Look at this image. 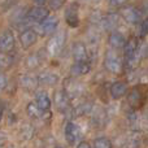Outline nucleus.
Here are the masks:
<instances>
[{
	"instance_id": "obj_26",
	"label": "nucleus",
	"mask_w": 148,
	"mask_h": 148,
	"mask_svg": "<svg viewBox=\"0 0 148 148\" xmlns=\"http://www.w3.org/2000/svg\"><path fill=\"white\" fill-rule=\"evenodd\" d=\"M139 35H140L142 38L148 35V17L142 21L140 27H139Z\"/></svg>"
},
{
	"instance_id": "obj_9",
	"label": "nucleus",
	"mask_w": 148,
	"mask_h": 148,
	"mask_svg": "<svg viewBox=\"0 0 148 148\" xmlns=\"http://www.w3.org/2000/svg\"><path fill=\"white\" fill-rule=\"evenodd\" d=\"M72 55L75 62H88V51L82 42H74L73 43Z\"/></svg>"
},
{
	"instance_id": "obj_28",
	"label": "nucleus",
	"mask_w": 148,
	"mask_h": 148,
	"mask_svg": "<svg viewBox=\"0 0 148 148\" xmlns=\"http://www.w3.org/2000/svg\"><path fill=\"white\" fill-rule=\"evenodd\" d=\"M129 1H130V0H108L109 5H112V7H120V8L126 5Z\"/></svg>"
},
{
	"instance_id": "obj_15",
	"label": "nucleus",
	"mask_w": 148,
	"mask_h": 148,
	"mask_svg": "<svg viewBox=\"0 0 148 148\" xmlns=\"http://www.w3.org/2000/svg\"><path fill=\"white\" fill-rule=\"evenodd\" d=\"M35 104L40 108L43 112H48L51 109V97L47 92L39 91L35 94Z\"/></svg>"
},
{
	"instance_id": "obj_27",
	"label": "nucleus",
	"mask_w": 148,
	"mask_h": 148,
	"mask_svg": "<svg viewBox=\"0 0 148 148\" xmlns=\"http://www.w3.org/2000/svg\"><path fill=\"white\" fill-rule=\"evenodd\" d=\"M65 3L66 0H49V8L52 10H59Z\"/></svg>"
},
{
	"instance_id": "obj_12",
	"label": "nucleus",
	"mask_w": 148,
	"mask_h": 148,
	"mask_svg": "<svg viewBox=\"0 0 148 148\" xmlns=\"http://www.w3.org/2000/svg\"><path fill=\"white\" fill-rule=\"evenodd\" d=\"M38 40V33L33 29H26L20 34V43L25 49L30 48Z\"/></svg>"
},
{
	"instance_id": "obj_11",
	"label": "nucleus",
	"mask_w": 148,
	"mask_h": 148,
	"mask_svg": "<svg viewBox=\"0 0 148 148\" xmlns=\"http://www.w3.org/2000/svg\"><path fill=\"white\" fill-rule=\"evenodd\" d=\"M48 16H49L48 9L44 7H40V5H36V7L31 8L27 13V18L31 21V22H35V23L43 22Z\"/></svg>"
},
{
	"instance_id": "obj_19",
	"label": "nucleus",
	"mask_w": 148,
	"mask_h": 148,
	"mask_svg": "<svg viewBox=\"0 0 148 148\" xmlns=\"http://www.w3.org/2000/svg\"><path fill=\"white\" fill-rule=\"evenodd\" d=\"M39 83L46 84V86H53L59 81V75L53 72H43L38 75Z\"/></svg>"
},
{
	"instance_id": "obj_24",
	"label": "nucleus",
	"mask_w": 148,
	"mask_h": 148,
	"mask_svg": "<svg viewBox=\"0 0 148 148\" xmlns=\"http://www.w3.org/2000/svg\"><path fill=\"white\" fill-rule=\"evenodd\" d=\"M139 62H140V52L138 51L135 55L126 59V66H127L129 70H134L139 65Z\"/></svg>"
},
{
	"instance_id": "obj_18",
	"label": "nucleus",
	"mask_w": 148,
	"mask_h": 148,
	"mask_svg": "<svg viewBox=\"0 0 148 148\" xmlns=\"http://www.w3.org/2000/svg\"><path fill=\"white\" fill-rule=\"evenodd\" d=\"M139 51V46H138V39L136 38H130L129 40H126L125 46H123V56L125 59H129L133 55H135Z\"/></svg>"
},
{
	"instance_id": "obj_23",
	"label": "nucleus",
	"mask_w": 148,
	"mask_h": 148,
	"mask_svg": "<svg viewBox=\"0 0 148 148\" xmlns=\"http://www.w3.org/2000/svg\"><path fill=\"white\" fill-rule=\"evenodd\" d=\"M40 62H42V57L39 56L38 53H33L26 60V66H27L29 69H35V68H38L39 65H40Z\"/></svg>"
},
{
	"instance_id": "obj_1",
	"label": "nucleus",
	"mask_w": 148,
	"mask_h": 148,
	"mask_svg": "<svg viewBox=\"0 0 148 148\" xmlns=\"http://www.w3.org/2000/svg\"><path fill=\"white\" fill-rule=\"evenodd\" d=\"M104 66L107 68L108 72L113 73V74H120L123 69L122 61H121L118 53L116 52V49L110 48L105 52V57H104Z\"/></svg>"
},
{
	"instance_id": "obj_7",
	"label": "nucleus",
	"mask_w": 148,
	"mask_h": 148,
	"mask_svg": "<svg viewBox=\"0 0 148 148\" xmlns=\"http://www.w3.org/2000/svg\"><path fill=\"white\" fill-rule=\"evenodd\" d=\"M13 49H14V35L9 29H7L0 34V52L9 53Z\"/></svg>"
},
{
	"instance_id": "obj_8",
	"label": "nucleus",
	"mask_w": 148,
	"mask_h": 148,
	"mask_svg": "<svg viewBox=\"0 0 148 148\" xmlns=\"http://www.w3.org/2000/svg\"><path fill=\"white\" fill-rule=\"evenodd\" d=\"M55 104L60 112L65 113L70 110V96L65 90H59L55 92Z\"/></svg>"
},
{
	"instance_id": "obj_3",
	"label": "nucleus",
	"mask_w": 148,
	"mask_h": 148,
	"mask_svg": "<svg viewBox=\"0 0 148 148\" xmlns=\"http://www.w3.org/2000/svg\"><path fill=\"white\" fill-rule=\"evenodd\" d=\"M120 16H121V18H123L127 23L134 25V23H138L139 21H140L142 12L135 5H123L120 9Z\"/></svg>"
},
{
	"instance_id": "obj_5",
	"label": "nucleus",
	"mask_w": 148,
	"mask_h": 148,
	"mask_svg": "<svg viewBox=\"0 0 148 148\" xmlns=\"http://www.w3.org/2000/svg\"><path fill=\"white\" fill-rule=\"evenodd\" d=\"M59 26V20L55 16H48L43 22L39 23L36 33L40 35H53Z\"/></svg>"
},
{
	"instance_id": "obj_4",
	"label": "nucleus",
	"mask_w": 148,
	"mask_h": 148,
	"mask_svg": "<svg viewBox=\"0 0 148 148\" xmlns=\"http://www.w3.org/2000/svg\"><path fill=\"white\" fill-rule=\"evenodd\" d=\"M120 13H103L101 18H100L99 22V27H101L105 31H114L118 27V23H120Z\"/></svg>"
},
{
	"instance_id": "obj_21",
	"label": "nucleus",
	"mask_w": 148,
	"mask_h": 148,
	"mask_svg": "<svg viewBox=\"0 0 148 148\" xmlns=\"http://www.w3.org/2000/svg\"><path fill=\"white\" fill-rule=\"evenodd\" d=\"M26 112H27L29 117L34 118V120H39V118H42V117H43V114L46 113V112H43V110H42L40 108L35 104V101H34V103H29V104L26 105Z\"/></svg>"
},
{
	"instance_id": "obj_22",
	"label": "nucleus",
	"mask_w": 148,
	"mask_h": 148,
	"mask_svg": "<svg viewBox=\"0 0 148 148\" xmlns=\"http://www.w3.org/2000/svg\"><path fill=\"white\" fill-rule=\"evenodd\" d=\"M13 64V57L9 53L0 52V72L5 69H9Z\"/></svg>"
},
{
	"instance_id": "obj_13",
	"label": "nucleus",
	"mask_w": 148,
	"mask_h": 148,
	"mask_svg": "<svg viewBox=\"0 0 148 148\" xmlns=\"http://www.w3.org/2000/svg\"><path fill=\"white\" fill-rule=\"evenodd\" d=\"M127 101L133 108H139L144 101V95L140 91V87H134L127 95Z\"/></svg>"
},
{
	"instance_id": "obj_29",
	"label": "nucleus",
	"mask_w": 148,
	"mask_h": 148,
	"mask_svg": "<svg viewBox=\"0 0 148 148\" xmlns=\"http://www.w3.org/2000/svg\"><path fill=\"white\" fill-rule=\"evenodd\" d=\"M5 86H7V77H5L3 73H0V91L4 90Z\"/></svg>"
},
{
	"instance_id": "obj_31",
	"label": "nucleus",
	"mask_w": 148,
	"mask_h": 148,
	"mask_svg": "<svg viewBox=\"0 0 148 148\" xmlns=\"http://www.w3.org/2000/svg\"><path fill=\"white\" fill-rule=\"evenodd\" d=\"M4 143H5V136L3 135L1 133H0V147H1V146H3V144H4Z\"/></svg>"
},
{
	"instance_id": "obj_20",
	"label": "nucleus",
	"mask_w": 148,
	"mask_h": 148,
	"mask_svg": "<svg viewBox=\"0 0 148 148\" xmlns=\"http://www.w3.org/2000/svg\"><path fill=\"white\" fill-rule=\"evenodd\" d=\"M91 70V65L88 62H74L72 66V74L74 77L86 75Z\"/></svg>"
},
{
	"instance_id": "obj_6",
	"label": "nucleus",
	"mask_w": 148,
	"mask_h": 148,
	"mask_svg": "<svg viewBox=\"0 0 148 148\" xmlns=\"http://www.w3.org/2000/svg\"><path fill=\"white\" fill-rule=\"evenodd\" d=\"M82 138V130L77 123L74 122H68L65 126V139H66L69 146L77 144Z\"/></svg>"
},
{
	"instance_id": "obj_17",
	"label": "nucleus",
	"mask_w": 148,
	"mask_h": 148,
	"mask_svg": "<svg viewBox=\"0 0 148 148\" xmlns=\"http://www.w3.org/2000/svg\"><path fill=\"white\" fill-rule=\"evenodd\" d=\"M125 43H126V38H125V35H123L122 33L116 31V30L110 33V35H109V44H110V47H112L113 49H118V48H121V47L123 48Z\"/></svg>"
},
{
	"instance_id": "obj_30",
	"label": "nucleus",
	"mask_w": 148,
	"mask_h": 148,
	"mask_svg": "<svg viewBox=\"0 0 148 148\" xmlns=\"http://www.w3.org/2000/svg\"><path fill=\"white\" fill-rule=\"evenodd\" d=\"M77 148H91V146H90L87 142H81V143L78 144V147Z\"/></svg>"
},
{
	"instance_id": "obj_14",
	"label": "nucleus",
	"mask_w": 148,
	"mask_h": 148,
	"mask_svg": "<svg viewBox=\"0 0 148 148\" xmlns=\"http://www.w3.org/2000/svg\"><path fill=\"white\" fill-rule=\"evenodd\" d=\"M127 83L122 81H117L110 86V95H112L113 99L118 100L121 97H123L126 94H127Z\"/></svg>"
},
{
	"instance_id": "obj_2",
	"label": "nucleus",
	"mask_w": 148,
	"mask_h": 148,
	"mask_svg": "<svg viewBox=\"0 0 148 148\" xmlns=\"http://www.w3.org/2000/svg\"><path fill=\"white\" fill-rule=\"evenodd\" d=\"M66 40V33L64 30H60L51 36V39L47 43V51L51 56H57L62 51Z\"/></svg>"
},
{
	"instance_id": "obj_34",
	"label": "nucleus",
	"mask_w": 148,
	"mask_h": 148,
	"mask_svg": "<svg viewBox=\"0 0 148 148\" xmlns=\"http://www.w3.org/2000/svg\"><path fill=\"white\" fill-rule=\"evenodd\" d=\"M55 148H65V147H62V146H56Z\"/></svg>"
},
{
	"instance_id": "obj_25",
	"label": "nucleus",
	"mask_w": 148,
	"mask_h": 148,
	"mask_svg": "<svg viewBox=\"0 0 148 148\" xmlns=\"http://www.w3.org/2000/svg\"><path fill=\"white\" fill-rule=\"evenodd\" d=\"M94 148H112V143L108 138H96L94 140Z\"/></svg>"
},
{
	"instance_id": "obj_32",
	"label": "nucleus",
	"mask_w": 148,
	"mask_h": 148,
	"mask_svg": "<svg viewBox=\"0 0 148 148\" xmlns=\"http://www.w3.org/2000/svg\"><path fill=\"white\" fill-rule=\"evenodd\" d=\"M34 3H35L36 5H42V4H44V3L47 1V0H33Z\"/></svg>"
},
{
	"instance_id": "obj_33",
	"label": "nucleus",
	"mask_w": 148,
	"mask_h": 148,
	"mask_svg": "<svg viewBox=\"0 0 148 148\" xmlns=\"http://www.w3.org/2000/svg\"><path fill=\"white\" fill-rule=\"evenodd\" d=\"M1 116H3V110H1V108H0V120H1Z\"/></svg>"
},
{
	"instance_id": "obj_10",
	"label": "nucleus",
	"mask_w": 148,
	"mask_h": 148,
	"mask_svg": "<svg viewBox=\"0 0 148 148\" xmlns=\"http://www.w3.org/2000/svg\"><path fill=\"white\" fill-rule=\"evenodd\" d=\"M65 21L70 27H77L79 25V5L72 3L65 10Z\"/></svg>"
},
{
	"instance_id": "obj_16",
	"label": "nucleus",
	"mask_w": 148,
	"mask_h": 148,
	"mask_svg": "<svg viewBox=\"0 0 148 148\" xmlns=\"http://www.w3.org/2000/svg\"><path fill=\"white\" fill-rule=\"evenodd\" d=\"M20 83L21 86L23 87L25 90H29V91H33V90L36 88L39 83L38 75H33V74H22L20 77Z\"/></svg>"
},
{
	"instance_id": "obj_35",
	"label": "nucleus",
	"mask_w": 148,
	"mask_h": 148,
	"mask_svg": "<svg viewBox=\"0 0 148 148\" xmlns=\"http://www.w3.org/2000/svg\"><path fill=\"white\" fill-rule=\"evenodd\" d=\"M90 1H92V3H97L99 0H90Z\"/></svg>"
}]
</instances>
